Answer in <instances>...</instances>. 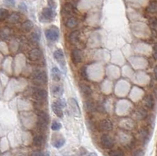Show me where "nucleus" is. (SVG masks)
Listing matches in <instances>:
<instances>
[{"label": "nucleus", "mask_w": 157, "mask_h": 156, "mask_svg": "<svg viewBox=\"0 0 157 156\" xmlns=\"http://www.w3.org/2000/svg\"><path fill=\"white\" fill-rule=\"evenodd\" d=\"M38 115V121H37V126L39 130L45 131L47 129V126L49 123V115L47 113L42 111L37 112Z\"/></svg>", "instance_id": "1"}, {"label": "nucleus", "mask_w": 157, "mask_h": 156, "mask_svg": "<svg viewBox=\"0 0 157 156\" xmlns=\"http://www.w3.org/2000/svg\"><path fill=\"white\" fill-rule=\"evenodd\" d=\"M32 78H33L34 83L37 85H44L47 82V75L44 71H41V70H37V71H34L33 75H32Z\"/></svg>", "instance_id": "2"}, {"label": "nucleus", "mask_w": 157, "mask_h": 156, "mask_svg": "<svg viewBox=\"0 0 157 156\" xmlns=\"http://www.w3.org/2000/svg\"><path fill=\"white\" fill-rule=\"evenodd\" d=\"M59 32L58 28L55 27V26H52L45 32V35L47 37V39L50 42H56L59 39Z\"/></svg>", "instance_id": "3"}, {"label": "nucleus", "mask_w": 157, "mask_h": 156, "mask_svg": "<svg viewBox=\"0 0 157 156\" xmlns=\"http://www.w3.org/2000/svg\"><path fill=\"white\" fill-rule=\"evenodd\" d=\"M54 57L56 60V61L59 64V65L61 66L62 68V71H66V67H65V60H64V53L62 49H57L54 53Z\"/></svg>", "instance_id": "4"}, {"label": "nucleus", "mask_w": 157, "mask_h": 156, "mask_svg": "<svg viewBox=\"0 0 157 156\" xmlns=\"http://www.w3.org/2000/svg\"><path fill=\"white\" fill-rule=\"evenodd\" d=\"M101 144L105 149H110L114 146V140L108 134H104L101 137Z\"/></svg>", "instance_id": "5"}, {"label": "nucleus", "mask_w": 157, "mask_h": 156, "mask_svg": "<svg viewBox=\"0 0 157 156\" xmlns=\"http://www.w3.org/2000/svg\"><path fill=\"white\" fill-rule=\"evenodd\" d=\"M32 95H33V97L36 100L39 101V102L43 101L47 97V91L43 90V89H35L33 91V94Z\"/></svg>", "instance_id": "6"}, {"label": "nucleus", "mask_w": 157, "mask_h": 156, "mask_svg": "<svg viewBox=\"0 0 157 156\" xmlns=\"http://www.w3.org/2000/svg\"><path fill=\"white\" fill-rule=\"evenodd\" d=\"M71 60L75 64L81 63L83 60V52L80 49H76L71 52Z\"/></svg>", "instance_id": "7"}, {"label": "nucleus", "mask_w": 157, "mask_h": 156, "mask_svg": "<svg viewBox=\"0 0 157 156\" xmlns=\"http://www.w3.org/2000/svg\"><path fill=\"white\" fill-rule=\"evenodd\" d=\"M69 105H70L71 112H73L74 115L76 116H80L81 112H80V108H79V106L78 104V102L76 101V99L71 98L69 100Z\"/></svg>", "instance_id": "8"}, {"label": "nucleus", "mask_w": 157, "mask_h": 156, "mask_svg": "<svg viewBox=\"0 0 157 156\" xmlns=\"http://www.w3.org/2000/svg\"><path fill=\"white\" fill-rule=\"evenodd\" d=\"M42 15L45 20H46V21H48V20L54 19V17H55V13H54V11L53 10L52 8L47 7L44 8V9L42 10Z\"/></svg>", "instance_id": "9"}, {"label": "nucleus", "mask_w": 157, "mask_h": 156, "mask_svg": "<svg viewBox=\"0 0 157 156\" xmlns=\"http://www.w3.org/2000/svg\"><path fill=\"white\" fill-rule=\"evenodd\" d=\"M99 128L102 131H110L112 129V123L109 119L101 120L99 123Z\"/></svg>", "instance_id": "10"}, {"label": "nucleus", "mask_w": 157, "mask_h": 156, "mask_svg": "<svg viewBox=\"0 0 157 156\" xmlns=\"http://www.w3.org/2000/svg\"><path fill=\"white\" fill-rule=\"evenodd\" d=\"M28 57L31 61H36L42 57V52L39 49H33L29 52Z\"/></svg>", "instance_id": "11"}, {"label": "nucleus", "mask_w": 157, "mask_h": 156, "mask_svg": "<svg viewBox=\"0 0 157 156\" xmlns=\"http://www.w3.org/2000/svg\"><path fill=\"white\" fill-rule=\"evenodd\" d=\"M79 38H80V33L78 31H74L69 35V42L72 45H76L79 41Z\"/></svg>", "instance_id": "12"}, {"label": "nucleus", "mask_w": 157, "mask_h": 156, "mask_svg": "<svg viewBox=\"0 0 157 156\" xmlns=\"http://www.w3.org/2000/svg\"><path fill=\"white\" fill-rule=\"evenodd\" d=\"M52 110L55 115L59 118H62L63 117V111H62V107L60 106V105L57 104V103L55 101V102L53 103L52 104Z\"/></svg>", "instance_id": "13"}, {"label": "nucleus", "mask_w": 157, "mask_h": 156, "mask_svg": "<svg viewBox=\"0 0 157 156\" xmlns=\"http://www.w3.org/2000/svg\"><path fill=\"white\" fill-rule=\"evenodd\" d=\"M79 89H80L82 93L86 97H89L92 95V90L89 85H86V84H79Z\"/></svg>", "instance_id": "14"}, {"label": "nucleus", "mask_w": 157, "mask_h": 156, "mask_svg": "<svg viewBox=\"0 0 157 156\" xmlns=\"http://www.w3.org/2000/svg\"><path fill=\"white\" fill-rule=\"evenodd\" d=\"M52 92L56 97H61L64 93V88L62 85H55L52 89Z\"/></svg>", "instance_id": "15"}, {"label": "nucleus", "mask_w": 157, "mask_h": 156, "mask_svg": "<svg viewBox=\"0 0 157 156\" xmlns=\"http://www.w3.org/2000/svg\"><path fill=\"white\" fill-rule=\"evenodd\" d=\"M51 76L53 80L55 81V82H58L60 79H61V77H62V74H61V71L59 70L57 67H54L51 69Z\"/></svg>", "instance_id": "16"}, {"label": "nucleus", "mask_w": 157, "mask_h": 156, "mask_svg": "<svg viewBox=\"0 0 157 156\" xmlns=\"http://www.w3.org/2000/svg\"><path fill=\"white\" fill-rule=\"evenodd\" d=\"M144 104H145V107L149 108V109H152L153 106H154V100L152 95H148L145 97L144 99Z\"/></svg>", "instance_id": "17"}, {"label": "nucleus", "mask_w": 157, "mask_h": 156, "mask_svg": "<svg viewBox=\"0 0 157 156\" xmlns=\"http://www.w3.org/2000/svg\"><path fill=\"white\" fill-rule=\"evenodd\" d=\"M65 25L69 28H76L78 25V20L75 17H70V18L67 20Z\"/></svg>", "instance_id": "18"}, {"label": "nucleus", "mask_w": 157, "mask_h": 156, "mask_svg": "<svg viewBox=\"0 0 157 156\" xmlns=\"http://www.w3.org/2000/svg\"><path fill=\"white\" fill-rule=\"evenodd\" d=\"M33 28V23L31 20H26L21 25V29L23 32H29Z\"/></svg>", "instance_id": "19"}, {"label": "nucleus", "mask_w": 157, "mask_h": 156, "mask_svg": "<svg viewBox=\"0 0 157 156\" xmlns=\"http://www.w3.org/2000/svg\"><path fill=\"white\" fill-rule=\"evenodd\" d=\"M44 144V137L42 135H37L33 139V144L36 147H41Z\"/></svg>", "instance_id": "20"}, {"label": "nucleus", "mask_w": 157, "mask_h": 156, "mask_svg": "<svg viewBox=\"0 0 157 156\" xmlns=\"http://www.w3.org/2000/svg\"><path fill=\"white\" fill-rule=\"evenodd\" d=\"M10 35V31L8 28H4L0 30V39L6 40L7 39Z\"/></svg>", "instance_id": "21"}, {"label": "nucleus", "mask_w": 157, "mask_h": 156, "mask_svg": "<svg viewBox=\"0 0 157 156\" xmlns=\"http://www.w3.org/2000/svg\"><path fill=\"white\" fill-rule=\"evenodd\" d=\"M85 108L87 112H94L96 109L95 104H93L91 100H86V102H85Z\"/></svg>", "instance_id": "22"}, {"label": "nucleus", "mask_w": 157, "mask_h": 156, "mask_svg": "<svg viewBox=\"0 0 157 156\" xmlns=\"http://www.w3.org/2000/svg\"><path fill=\"white\" fill-rule=\"evenodd\" d=\"M140 135L141 139L144 140L145 143H147L149 140V133L146 129H142L140 131Z\"/></svg>", "instance_id": "23"}, {"label": "nucleus", "mask_w": 157, "mask_h": 156, "mask_svg": "<svg viewBox=\"0 0 157 156\" xmlns=\"http://www.w3.org/2000/svg\"><path fill=\"white\" fill-rule=\"evenodd\" d=\"M63 10H64V12L67 14H72L75 12V8L71 3H66L64 5Z\"/></svg>", "instance_id": "24"}, {"label": "nucleus", "mask_w": 157, "mask_h": 156, "mask_svg": "<svg viewBox=\"0 0 157 156\" xmlns=\"http://www.w3.org/2000/svg\"><path fill=\"white\" fill-rule=\"evenodd\" d=\"M64 144H65V139L63 138V137H61V138L56 140L53 143V145H54V148H61L62 147L64 146Z\"/></svg>", "instance_id": "25"}, {"label": "nucleus", "mask_w": 157, "mask_h": 156, "mask_svg": "<svg viewBox=\"0 0 157 156\" xmlns=\"http://www.w3.org/2000/svg\"><path fill=\"white\" fill-rule=\"evenodd\" d=\"M20 19H21V17H20V15L17 13H12L9 17V21L10 23H12V24H17V23H18Z\"/></svg>", "instance_id": "26"}, {"label": "nucleus", "mask_w": 157, "mask_h": 156, "mask_svg": "<svg viewBox=\"0 0 157 156\" xmlns=\"http://www.w3.org/2000/svg\"><path fill=\"white\" fill-rule=\"evenodd\" d=\"M135 116L137 117V119H144L146 117V112L144 109H142V108H140V109L137 110V112H136Z\"/></svg>", "instance_id": "27"}, {"label": "nucleus", "mask_w": 157, "mask_h": 156, "mask_svg": "<svg viewBox=\"0 0 157 156\" xmlns=\"http://www.w3.org/2000/svg\"><path fill=\"white\" fill-rule=\"evenodd\" d=\"M157 10V5L156 2H152L149 4V6H148L147 11L150 13H156Z\"/></svg>", "instance_id": "28"}, {"label": "nucleus", "mask_w": 157, "mask_h": 156, "mask_svg": "<svg viewBox=\"0 0 157 156\" xmlns=\"http://www.w3.org/2000/svg\"><path fill=\"white\" fill-rule=\"evenodd\" d=\"M9 13L8 10L3 8H0V21H3L8 17Z\"/></svg>", "instance_id": "29"}, {"label": "nucleus", "mask_w": 157, "mask_h": 156, "mask_svg": "<svg viewBox=\"0 0 157 156\" xmlns=\"http://www.w3.org/2000/svg\"><path fill=\"white\" fill-rule=\"evenodd\" d=\"M110 156H124V152L121 149H115L109 152Z\"/></svg>", "instance_id": "30"}, {"label": "nucleus", "mask_w": 157, "mask_h": 156, "mask_svg": "<svg viewBox=\"0 0 157 156\" xmlns=\"http://www.w3.org/2000/svg\"><path fill=\"white\" fill-rule=\"evenodd\" d=\"M80 76L83 79L85 80H88V74H87V69H86V66H83L81 69H80Z\"/></svg>", "instance_id": "31"}, {"label": "nucleus", "mask_w": 157, "mask_h": 156, "mask_svg": "<svg viewBox=\"0 0 157 156\" xmlns=\"http://www.w3.org/2000/svg\"><path fill=\"white\" fill-rule=\"evenodd\" d=\"M62 129V124L59 122L57 121H54L51 125V129L54 131H58L60 129Z\"/></svg>", "instance_id": "32"}, {"label": "nucleus", "mask_w": 157, "mask_h": 156, "mask_svg": "<svg viewBox=\"0 0 157 156\" xmlns=\"http://www.w3.org/2000/svg\"><path fill=\"white\" fill-rule=\"evenodd\" d=\"M39 38H40V35H39V32H35L32 33V39L33 41L38 42L39 40Z\"/></svg>", "instance_id": "33"}, {"label": "nucleus", "mask_w": 157, "mask_h": 156, "mask_svg": "<svg viewBox=\"0 0 157 156\" xmlns=\"http://www.w3.org/2000/svg\"><path fill=\"white\" fill-rule=\"evenodd\" d=\"M56 102L61 107L63 108V107H66V103H65V101H64V100H63V99H61V98H58L57 100H56Z\"/></svg>", "instance_id": "34"}, {"label": "nucleus", "mask_w": 157, "mask_h": 156, "mask_svg": "<svg viewBox=\"0 0 157 156\" xmlns=\"http://www.w3.org/2000/svg\"><path fill=\"white\" fill-rule=\"evenodd\" d=\"M145 155V151L143 150H137L133 154V156H144Z\"/></svg>", "instance_id": "35"}, {"label": "nucleus", "mask_w": 157, "mask_h": 156, "mask_svg": "<svg viewBox=\"0 0 157 156\" xmlns=\"http://www.w3.org/2000/svg\"><path fill=\"white\" fill-rule=\"evenodd\" d=\"M5 4L8 6H15V0H5Z\"/></svg>", "instance_id": "36"}, {"label": "nucleus", "mask_w": 157, "mask_h": 156, "mask_svg": "<svg viewBox=\"0 0 157 156\" xmlns=\"http://www.w3.org/2000/svg\"><path fill=\"white\" fill-rule=\"evenodd\" d=\"M151 25H152V28H154V30L156 29V18L151 20Z\"/></svg>", "instance_id": "37"}, {"label": "nucleus", "mask_w": 157, "mask_h": 156, "mask_svg": "<svg viewBox=\"0 0 157 156\" xmlns=\"http://www.w3.org/2000/svg\"><path fill=\"white\" fill-rule=\"evenodd\" d=\"M97 110H98V112H104V111H105V108H104L103 105L102 104H98L97 105Z\"/></svg>", "instance_id": "38"}, {"label": "nucleus", "mask_w": 157, "mask_h": 156, "mask_svg": "<svg viewBox=\"0 0 157 156\" xmlns=\"http://www.w3.org/2000/svg\"><path fill=\"white\" fill-rule=\"evenodd\" d=\"M156 47L155 46L154 47V49H153V57H154V59L156 61Z\"/></svg>", "instance_id": "39"}, {"label": "nucleus", "mask_w": 157, "mask_h": 156, "mask_svg": "<svg viewBox=\"0 0 157 156\" xmlns=\"http://www.w3.org/2000/svg\"><path fill=\"white\" fill-rule=\"evenodd\" d=\"M20 8H21V10H24V11H26V10H27V7H26V6H25L24 3H22L21 5L20 6Z\"/></svg>", "instance_id": "40"}, {"label": "nucleus", "mask_w": 157, "mask_h": 156, "mask_svg": "<svg viewBox=\"0 0 157 156\" xmlns=\"http://www.w3.org/2000/svg\"><path fill=\"white\" fill-rule=\"evenodd\" d=\"M32 156H41V154H40L39 151H34L32 154Z\"/></svg>", "instance_id": "41"}, {"label": "nucleus", "mask_w": 157, "mask_h": 156, "mask_svg": "<svg viewBox=\"0 0 157 156\" xmlns=\"http://www.w3.org/2000/svg\"><path fill=\"white\" fill-rule=\"evenodd\" d=\"M88 156H98V154L95 153V152H91V153L89 154Z\"/></svg>", "instance_id": "42"}, {"label": "nucleus", "mask_w": 157, "mask_h": 156, "mask_svg": "<svg viewBox=\"0 0 157 156\" xmlns=\"http://www.w3.org/2000/svg\"><path fill=\"white\" fill-rule=\"evenodd\" d=\"M41 156H50V155L49 152H45L44 154L41 155Z\"/></svg>", "instance_id": "43"}, {"label": "nucleus", "mask_w": 157, "mask_h": 156, "mask_svg": "<svg viewBox=\"0 0 157 156\" xmlns=\"http://www.w3.org/2000/svg\"><path fill=\"white\" fill-rule=\"evenodd\" d=\"M154 74H155V78H156V75H157V73H156V68H155V69H154Z\"/></svg>", "instance_id": "44"}]
</instances>
